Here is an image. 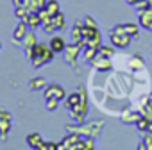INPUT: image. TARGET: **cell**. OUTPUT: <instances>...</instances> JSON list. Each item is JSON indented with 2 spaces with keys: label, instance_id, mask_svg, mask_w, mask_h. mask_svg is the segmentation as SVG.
Instances as JSON below:
<instances>
[{
  "label": "cell",
  "instance_id": "6da1fadb",
  "mask_svg": "<svg viewBox=\"0 0 152 150\" xmlns=\"http://www.w3.org/2000/svg\"><path fill=\"white\" fill-rule=\"evenodd\" d=\"M54 55H56V52L50 48L48 43H39V41H38V45L32 48L31 64H32L34 68H41L43 64L52 63V61H54Z\"/></svg>",
  "mask_w": 152,
  "mask_h": 150
},
{
  "label": "cell",
  "instance_id": "7a4b0ae2",
  "mask_svg": "<svg viewBox=\"0 0 152 150\" xmlns=\"http://www.w3.org/2000/svg\"><path fill=\"white\" fill-rule=\"evenodd\" d=\"M77 91L81 93V102L70 109V116L75 123H84L86 114H88V93H86V88H83V86Z\"/></svg>",
  "mask_w": 152,
  "mask_h": 150
},
{
  "label": "cell",
  "instance_id": "3957f363",
  "mask_svg": "<svg viewBox=\"0 0 152 150\" xmlns=\"http://www.w3.org/2000/svg\"><path fill=\"white\" fill-rule=\"evenodd\" d=\"M84 45H86V41H79V43H66V48H64V52H63V55H64V61L70 64V66H75L77 64V57L81 55V52H83V48H84Z\"/></svg>",
  "mask_w": 152,
  "mask_h": 150
},
{
  "label": "cell",
  "instance_id": "277c9868",
  "mask_svg": "<svg viewBox=\"0 0 152 150\" xmlns=\"http://www.w3.org/2000/svg\"><path fill=\"white\" fill-rule=\"evenodd\" d=\"M38 34H36V31L34 29H29V32L23 36V39H22V45H23V50H25V55H27V59L31 61V57H32V48L38 45Z\"/></svg>",
  "mask_w": 152,
  "mask_h": 150
},
{
  "label": "cell",
  "instance_id": "5b68a950",
  "mask_svg": "<svg viewBox=\"0 0 152 150\" xmlns=\"http://www.w3.org/2000/svg\"><path fill=\"white\" fill-rule=\"evenodd\" d=\"M43 97L47 98H57V100H64L66 98V90L61 84H47V88L43 90Z\"/></svg>",
  "mask_w": 152,
  "mask_h": 150
},
{
  "label": "cell",
  "instance_id": "8992f818",
  "mask_svg": "<svg viewBox=\"0 0 152 150\" xmlns=\"http://www.w3.org/2000/svg\"><path fill=\"white\" fill-rule=\"evenodd\" d=\"M81 139H83L81 134H77V132H68V134L61 139L57 150H75V146H77V143H79Z\"/></svg>",
  "mask_w": 152,
  "mask_h": 150
},
{
  "label": "cell",
  "instance_id": "52a82bcc",
  "mask_svg": "<svg viewBox=\"0 0 152 150\" xmlns=\"http://www.w3.org/2000/svg\"><path fill=\"white\" fill-rule=\"evenodd\" d=\"M90 64H91L97 71H109V70L113 68L111 57H106V55H102V54H97V55L90 61Z\"/></svg>",
  "mask_w": 152,
  "mask_h": 150
},
{
  "label": "cell",
  "instance_id": "ba28073f",
  "mask_svg": "<svg viewBox=\"0 0 152 150\" xmlns=\"http://www.w3.org/2000/svg\"><path fill=\"white\" fill-rule=\"evenodd\" d=\"M131 39H132V36H129L127 32H122V34L111 32V34H109V43H111L113 47H116V48H125V47H129V45H131Z\"/></svg>",
  "mask_w": 152,
  "mask_h": 150
},
{
  "label": "cell",
  "instance_id": "9c48e42d",
  "mask_svg": "<svg viewBox=\"0 0 152 150\" xmlns=\"http://www.w3.org/2000/svg\"><path fill=\"white\" fill-rule=\"evenodd\" d=\"M25 143H27L29 148H32V150H39V146H41V143H43V138H41L39 132H31V134L25 136Z\"/></svg>",
  "mask_w": 152,
  "mask_h": 150
},
{
  "label": "cell",
  "instance_id": "30bf717a",
  "mask_svg": "<svg viewBox=\"0 0 152 150\" xmlns=\"http://www.w3.org/2000/svg\"><path fill=\"white\" fill-rule=\"evenodd\" d=\"M27 32H29V25H27V22H25V20H18V25L15 27V32H13V39L22 43V39H23V36H25Z\"/></svg>",
  "mask_w": 152,
  "mask_h": 150
},
{
  "label": "cell",
  "instance_id": "8fae6325",
  "mask_svg": "<svg viewBox=\"0 0 152 150\" xmlns=\"http://www.w3.org/2000/svg\"><path fill=\"white\" fill-rule=\"evenodd\" d=\"M138 23L143 29H148V25L152 23V7H147V9L138 13Z\"/></svg>",
  "mask_w": 152,
  "mask_h": 150
},
{
  "label": "cell",
  "instance_id": "7c38bea8",
  "mask_svg": "<svg viewBox=\"0 0 152 150\" xmlns=\"http://www.w3.org/2000/svg\"><path fill=\"white\" fill-rule=\"evenodd\" d=\"M48 45H50V48H52L56 54H63L64 48H66V41H64L61 36H52L50 41H48Z\"/></svg>",
  "mask_w": 152,
  "mask_h": 150
},
{
  "label": "cell",
  "instance_id": "4fadbf2b",
  "mask_svg": "<svg viewBox=\"0 0 152 150\" xmlns=\"http://www.w3.org/2000/svg\"><path fill=\"white\" fill-rule=\"evenodd\" d=\"M47 79L45 77H41V75H38V77H32L31 81H29V88L32 90V91H43L45 88H47Z\"/></svg>",
  "mask_w": 152,
  "mask_h": 150
},
{
  "label": "cell",
  "instance_id": "5bb4252c",
  "mask_svg": "<svg viewBox=\"0 0 152 150\" xmlns=\"http://www.w3.org/2000/svg\"><path fill=\"white\" fill-rule=\"evenodd\" d=\"M97 145H95V138L93 136H83V139L77 143L75 150H93Z\"/></svg>",
  "mask_w": 152,
  "mask_h": 150
},
{
  "label": "cell",
  "instance_id": "9a60e30c",
  "mask_svg": "<svg viewBox=\"0 0 152 150\" xmlns=\"http://www.w3.org/2000/svg\"><path fill=\"white\" fill-rule=\"evenodd\" d=\"M83 25H84V22L83 20H77V22H75V25L72 27V39L75 43L84 41V38H83Z\"/></svg>",
  "mask_w": 152,
  "mask_h": 150
},
{
  "label": "cell",
  "instance_id": "2e32d148",
  "mask_svg": "<svg viewBox=\"0 0 152 150\" xmlns=\"http://www.w3.org/2000/svg\"><path fill=\"white\" fill-rule=\"evenodd\" d=\"M140 116H141L140 111H129V109H125V111L120 114V120H122L124 123H136Z\"/></svg>",
  "mask_w": 152,
  "mask_h": 150
},
{
  "label": "cell",
  "instance_id": "e0dca14e",
  "mask_svg": "<svg viewBox=\"0 0 152 150\" xmlns=\"http://www.w3.org/2000/svg\"><path fill=\"white\" fill-rule=\"evenodd\" d=\"M11 127H13V120H4V118H0V139H2V141L7 139Z\"/></svg>",
  "mask_w": 152,
  "mask_h": 150
},
{
  "label": "cell",
  "instance_id": "ac0fdd59",
  "mask_svg": "<svg viewBox=\"0 0 152 150\" xmlns=\"http://www.w3.org/2000/svg\"><path fill=\"white\" fill-rule=\"evenodd\" d=\"M81 102V93L79 91H73V93H70V95H66V100H64V106H66V109H72L73 106H77Z\"/></svg>",
  "mask_w": 152,
  "mask_h": 150
},
{
  "label": "cell",
  "instance_id": "d6986e66",
  "mask_svg": "<svg viewBox=\"0 0 152 150\" xmlns=\"http://www.w3.org/2000/svg\"><path fill=\"white\" fill-rule=\"evenodd\" d=\"M25 22H27L29 29H34V31H36L38 27H41V23H43L38 13H29V16H27V20H25Z\"/></svg>",
  "mask_w": 152,
  "mask_h": 150
},
{
  "label": "cell",
  "instance_id": "ffe728a7",
  "mask_svg": "<svg viewBox=\"0 0 152 150\" xmlns=\"http://www.w3.org/2000/svg\"><path fill=\"white\" fill-rule=\"evenodd\" d=\"M52 22H54V25H56L57 31H63V29L66 27V16H64L61 11L56 13V15H52Z\"/></svg>",
  "mask_w": 152,
  "mask_h": 150
},
{
  "label": "cell",
  "instance_id": "44dd1931",
  "mask_svg": "<svg viewBox=\"0 0 152 150\" xmlns=\"http://www.w3.org/2000/svg\"><path fill=\"white\" fill-rule=\"evenodd\" d=\"M124 27H125V32L129 34V36H132V39H136L138 36H140V23H132V22H129V23H124Z\"/></svg>",
  "mask_w": 152,
  "mask_h": 150
},
{
  "label": "cell",
  "instance_id": "7402d4cb",
  "mask_svg": "<svg viewBox=\"0 0 152 150\" xmlns=\"http://www.w3.org/2000/svg\"><path fill=\"white\" fill-rule=\"evenodd\" d=\"M129 66H131V70H143L145 68V63H143V59H141V55L140 54H136V55H132L131 57V61H129Z\"/></svg>",
  "mask_w": 152,
  "mask_h": 150
},
{
  "label": "cell",
  "instance_id": "603a6c76",
  "mask_svg": "<svg viewBox=\"0 0 152 150\" xmlns=\"http://www.w3.org/2000/svg\"><path fill=\"white\" fill-rule=\"evenodd\" d=\"M97 54H99V48L84 45V48H83V57H84V61H86V63H90V61H91Z\"/></svg>",
  "mask_w": 152,
  "mask_h": 150
},
{
  "label": "cell",
  "instance_id": "cb8c5ba5",
  "mask_svg": "<svg viewBox=\"0 0 152 150\" xmlns=\"http://www.w3.org/2000/svg\"><path fill=\"white\" fill-rule=\"evenodd\" d=\"M134 125H136V129H138V130H140L141 134H145V132L148 130V125H150V120H148L147 116H143V114H141V116L138 118V122H136Z\"/></svg>",
  "mask_w": 152,
  "mask_h": 150
},
{
  "label": "cell",
  "instance_id": "d4e9b609",
  "mask_svg": "<svg viewBox=\"0 0 152 150\" xmlns=\"http://www.w3.org/2000/svg\"><path fill=\"white\" fill-rule=\"evenodd\" d=\"M45 9H47L50 15H56V13H59V11H61V4L57 2V0H47Z\"/></svg>",
  "mask_w": 152,
  "mask_h": 150
},
{
  "label": "cell",
  "instance_id": "484cf974",
  "mask_svg": "<svg viewBox=\"0 0 152 150\" xmlns=\"http://www.w3.org/2000/svg\"><path fill=\"white\" fill-rule=\"evenodd\" d=\"M47 6V0H31L29 6V13H38L39 9H43Z\"/></svg>",
  "mask_w": 152,
  "mask_h": 150
},
{
  "label": "cell",
  "instance_id": "4316f807",
  "mask_svg": "<svg viewBox=\"0 0 152 150\" xmlns=\"http://www.w3.org/2000/svg\"><path fill=\"white\" fill-rule=\"evenodd\" d=\"M140 150H152V134L150 132H145V138L141 141V145H138Z\"/></svg>",
  "mask_w": 152,
  "mask_h": 150
},
{
  "label": "cell",
  "instance_id": "83f0119b",
  "mask_svg": "<svg viewBox=\"0 0 152 150\" xmlns=\"http://www.w3.org/2000/svg\"><path fill=\"white\" fill-rule=\"evenodd\" d=\"M115 48H116V47H113V45H100L99 54H102V55H106V57H113V55H115Z\"/></svg>",
  "mask_w": 152,
  "mask_h": 150
},
{
  "label": "cell",
  "instance_id": "f1b7e54d",
  "mask_svg": "<svg viewBox=\"0 0 152 150\" xmlns=\"http://www.w3.org/2000/svg\"><path fill=\"white\" fill-rule=\"evenodd\" d=\"M140 113H141L143 116H147L148 120H152V102H150V100H145V104L141 106Z\"/></svg>",
  "mask_w": 152,
  "mask_h": 150
},
{
  "label": "cell",
  "instance_id": "f546056e",
  "mask_svg": "<svg viewBox=\"0 0 152 150\" xmlns=\"http://www.w3.org/2000/svg\"><path fill=\"white\" fill-rule=\"evenodd\" d=\"M15 16H16L18 20H27V16H29V9L23 7V6H18V7H15Z\"/></svg>",
  "mask_w": 152,
  "mask_h": 150
},
{
  "label": "cell",
  "instance_id": "4dcf8cb0",
  "mask_svg": "<svg viewBox=\"0 0 152 150\" xmlns=\"http://www.w3.org/2000/svg\"><path fill=\"white\" fill-rule=\"evenodd\" d=\"M41 29L47 32V34H52V32H56L57 29H56V25H54V22H52V18L50 20H47V22H43L41 23Z\"/></svg>",
  "mask_w": 152,
  "mask_h": 150
},
{
  "label": "cell",
  "instance_id": "1f68e13d",
  "mask_svg": "<svg viewBox=\"0 0 152 150\" xmlns=\"http://www.w3.org/2000/svg\"><path fill=\"white\" fill-rule=\"evenodd\" d=\"M59 102H61V100H57V98H47V100H45V107H47V111H56L57 106H59Z\"/></svg>",
  "mask_w": 152,
  "mask_h": 150
},
{
  "label": "cell",
  "instance_id": "d6a6232c",
  "mask_svg": "<svg viewBox=\"0 0 152 150\" xmlns=\"http://www.w3.org/2000/svg\"><path fill=\"white\" fill-rule=\"evenodd\" d=\"M57 148H59V143L45 141V139H43V143H41V146H39V150H57Z\"/></svg>",
  "mask_w": 152,
  "mask_h": 150
},
{
  "label": "cell",
  "instance_id": "836d02e7",
  "mask_svg": "<svg viewBox=\"0 0 152 150\" xmlns=\"http://www.w3.org/2000/svg\"><path fill=\"white\" fill-rule=\"evenodd\" d=\"M83 22H84V25H88V27H91V29H99V23L95 22V18H93L91 15H86V16L83 18Z\"/></svg>",
  "mask_w": 152,
  "mask_h": 150
},
{
  "label": "cell",
  "instance_id": "e575fe53",
  "mask_svg": "<svg viewBox=\"0 0 152 150\" xmlns=\"http://www.w3.org/2000/svg\"><path fill=\"white\" fill-rule=\"evenodd\" d=\"M134 7H136V11H138V13H140V11H143V9H147V7H148V0H140V2H138Z\"/></svg>",
  "mask_w": 152,
  "mask_h": 150
},
{
  "label": "cell",
  "instance_id": "d590c367",
  "mask_svg": "<svg viewBox=\"0 0 152 150\" xmlns=\"http://www.w3.org/2000/svg\"><path fill=\"white\" fill-rule=\"evenodd\" d=\"M0 118L4 120H13V113L9 109H0Z\"/></svg>",
  "mask_w": 152,
  "mask_h": 150
},
{
  "label": "cell",
  "instance_id": "8d00e7d4",
  "mask_svg": "<svg viewBox=\"0 0 152 150\" xmlns=\"http://www.w3.org/2000/svg\"><path fill=\"white\" fill-rule=\"evenodd\" d=\"M111 32H118V34L125 32V27H124V23H118V25H115V27L111 29Z\"/></svg>",
  "mask_w": 152,
  "mask_h": 150
},
{
  "label": "cell",
  "instance_id": "74e56055",
  "mask_svg": "<svg viewBox=\"0 0 152 150\" xmlns=\"http://www.w3.org/2000/svg\"><path fill=\"white\" fill-rule=\"evenodd\" d=\"M13 6L18 7V6H23V0H13Z\"/></svg>",
  "mask_w": 152,
  "mask_h": 150
},
{
  "label": "cell",
  "instance_id": "f35d334b",
  "mask_svg": "<svg viewBox=\"0 0 152 150\" xmlns=\"http://www.w3.org/2000/svg\"><path fill=\"white\" fill-rule=\"evenodd\" d=\"M140 2V0H127V4H131V6H136Z\"/></svg>",
  "mask_w": 152,
  "mask_h": 150
},
{
  "label": "cell",
  "instance_id": "ab89813d",
  "mask_svg": "<svg viewBox=\"0 0 152 150\" xmlns=\"http://www.w3.org/2000/svg\"><path fill=\"white\" fill-rule=\"evenodd\" d=\"M147 31H148V32H152V23L148 25V29H147Z\"/></svg>",
  "mask_w": 152,
  "mask_h": 150
},
{
  "label": "cell",
  "instance_id": "60d3db41",
  "mask_svg": "<svg viewBox=\"0 0 152 150\" xmlns=\"http://www.w3.org/2000/svg\"><path fill=\"white\" fill-rule=\"evenodd\" d=\"M148 100H150V102H152V93H150V95H148Z\"/></svg>",
  "mask_w": 152,
  "mask_h": 150
},
{
  "label": "cell",
  "instance_id": "b9f144b4",
  "mask_svg": "<svg viewBox=\"0 0 152 150\" xmlns=\"http://www.w3.org/2000/svg\"><path fill=\"white\" fill-rule=\"evenodd\" d=\"M0 50H2V41H0Z\"/></svg>",
  "mask_w": 152,
  "mask_h": 150
}]
</instances>
